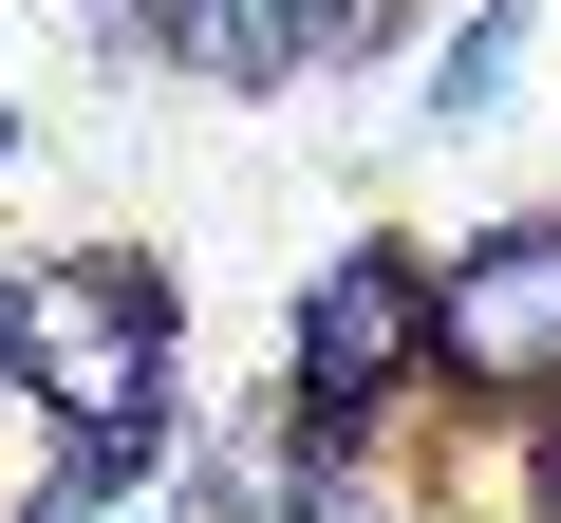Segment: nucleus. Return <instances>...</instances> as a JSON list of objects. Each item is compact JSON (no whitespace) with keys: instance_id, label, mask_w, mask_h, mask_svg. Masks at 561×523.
<instances>
[{"instance_id":"obj_1","label":"nucleus","mask_w":561,"mask_h":523,"mask_svg":"<svg viewBox=\"0 0 561 523\" xmlns=\"http://www.w3.org/2000/svg\"><path fill=\"white\" fill-rule=\"evenodd\" d=\"M0 411H38V467H187V281L150 243L0 262Z\"/></svg>"},{"instance_id":"obj_2","label":"nucleus","mask_w":561,"mask_h":523,"mask_svg":"<svg viewBox=\"0 0 561 523\" xmlns=\"http://www.w3.org/2000/svg\"><path fill=\"white\" fill-rule=\"evenodd\" d=\"M280 411L319 449H412V411H431V243L356 224L300 281V318H280Z\"/></svg>"},{"instance_id":"obj_3","label":"nucleus","mask_w":561,"mask_h":523,"mask_svg":"<svg viewBox=\"0 0 561 523\" xmlns=\"http://www.w3.org/2000/svg\"><path fill=\"white\" fill-rule=\"evenodd\" d=\"M431 411H561V206H505L468 243H431Z\"/></svg>"},{"instance_id":"obj_4","label":"nucleus","mask_w":561,"mask_h":523,"mask_svg":"<svg viewBox=\"0 0 561 523\" xmlns=\"http://www.w3.org/2000/svg\"><path fill=\"white\" fill-rule=\"evenodd\" d=\"M150 57L206 94H300L319 75V0H150Z\"/></svg>"},{"instance_id":"obj_5","label":"nucleus","mask_w":561,"mask_h":523,"mask_svg":"<svg viewBox=\"0 0 561 523\" xmlns=\"http://www.w3.org/2000/svg\"><path fill=\"white\" fill-rule=\"evenodd\" d=\"M0 523H187V467H38Z\"/></svg>"},{"instance_id":"obj_6","label":"nucleus","mask_w":561,"mask_h":523,"mask_svg":"<svg viewBox=\"0 0 561 523\" xmlns=\"http://www.w3.org/2000/svg\"><path fill=\"white\" fill-rule=\"evenodd\" d=\"M505 75H524V0L449 20V57H431V131H486V113H505Z\"/></svg>"},{"instance_id":"obj_7","label":"nucleus","mask_w":561,"mask_h":523,"mask_svg":"<svg viewBox=\"0 0 561 523\" xmlns=\"http://www.w3.org/2000/svg\"><path fill=\"white\" fill-rule=\"evenodd\" d=\"M505 523H561V411L505 430Z\"/></svg>"},{"instance_id":"obj_8","label":"nucleus","mask_w":561,"mask_h":523,"mask_svg":"<svg viewBox=\"0 0 561 523\" xmlns=\"http://www.w3.org/2000/svg\"><path fill=\"white\" fill-rule=\"evenodd\" d=\"M94 20H113V38H150V0H94Z\"/></svg>"},{"instance_id":"obj_9","label":"nucleus","mask_w":561,"mask_h":523,"mask_svg":"<svg viewBox=\"0 0 561 523\" xmlns=\"http://www.w3.org/2000/svg\"><path fill=\"white\" fill-rule=\"evenodd\" d=\"M431 523H449V504H431Z\"/></svg>"}]
</instances>
